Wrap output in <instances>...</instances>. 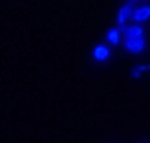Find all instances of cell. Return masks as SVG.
I'll use <instances>...</instances> for the list:
<instances>
[{
	"label": "cell",
	"instance_id": "4",
	"mask_svg": "<svg viewBox=\"0 0 150 143\" xmlns=\"http://www.w3.org/2000/svg\"><path fill=\"white\" fill-rule=\"evenodd\" d=\"M134 24H145V22L150 20V6H137L134 9V15H132Z\"/></svg>",
	"mask_w": 150,
	"mask_h": 143
},
{
	"label": "cell",
	"instance_id": "5",
	"mask_svg": "<svg viewBox=\"0 0 150 143\" xmlns=\"http://www.w3.org/2000/svg\"><path fill=\"white\" fill-rule=\"evenodd\" d=\"M92 56H94L96 62H105V60L110 58V49L107 46H96L94 51H92Z\"/></svg>",
	"mask_w": 150,
	"mask_h": 143
},
{
	"label": "cell",
	"instance_id": "7",
	"mask_svg": "<svg viewBox=\"0 0 150 143\" xmlns=\"http://www.w3.org/2000/svg\"><path fill=\"white\" fill-rule=\"evenodd\" d=\"M148 71H150V65L148 63H145V65H136V67L132 69V78H141V76L145 73H148Z\"/></svg>",
	"mask_w": 150,
	"mask_h": 143
},
{
	"label": "cell",
	"instance_id": "1",
	"mask_svg": "<svg viewBox=\"0 0 150 143\" xmlns=\"http://www.w3.org/2000/svg\"><path fill=\"white\" fill-rule=\"evenodd\" d=\"M121 35L125 40H136V38H143L145 36V27L141 24H130V26H121L120 27Z\"/></svg>",
	"mask_w": 150,
	"mask_h": 143
},
{
	"label": "cell",
	"instance_id": "6",
	"mask_svg": "<svg viewBox=\"0 0 150 143\" xmlns=\"http://www.w3.org/2000/svg\"><path fill=\"white\" fill-rule=\"evenodd\" d=\"M107 42L110 43V46H117V43L121 42V31H120V27H112V29H109L107 31Z\"/></svg>",
	"mask_w": 150,
	"mask_h": 143
},
{
	"label": "cell",
	"instance_id": "3",
	"mask_svg": "<svg viewBox=\"0 0 150 143\" xmlns=\"http://www.w3.org/2000/svg\"><path fill=\"white\" fill-rule=\"evenodd\" d=\"M125 49L128 53H134V54H139L146 49V40L145 36L143 38H136V40H125Z\"/></svg>",
	"mask_w": 150,
	"mask_h": 143
},
{
	"label": "cell",
	"instance_id": "8",
	"mask_svg": "<svg viewBox=\"0 0 150 143\" xmlns=\"http://www.w3.org/2000/svg\"><path fill=\"white\" fill-rule=\"evenodd\" d=\"M128 2H132V4H134V2H139V0H128Z\"/></svg>",
	"mask_w": 150,
	"mask_h": 143
},
{
	"label": "cell",
	"instance_id": "9",
	"mask_svg": "<svg viewBox=\"0 0 150 143\" xmlns=\"http://www.w3.org/2000/svg\"><path fill=\"white\" fill-rule=\"evenodd\" d=\"M143 2H148V0H143Z\"/></svg>",
	"mask_w": 150,
	"mask_h": 143
},
{
	"label": "cell",
	"instance_id": "2",
	"mask_svg": "<svg viewBox=\"0 0 150 143\" xmlns=\"http://www.w3.org/2000/svg\"><path fill=\"white\" fill-rule=\"evenodd\" d=\"M134 4L132 2H125L121 7H120V11H117V24H120V27L121 26H127V22L132 18V15H134Z\"/></svg>",
	"mask_w": 150,
	"mask_h": 143
}]
</instances>
